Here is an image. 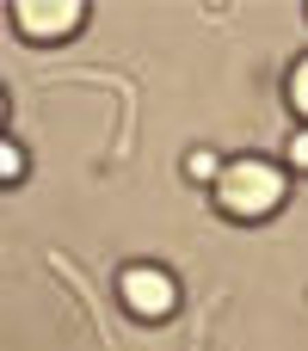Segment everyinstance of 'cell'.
I'll list each match as a JSON object with an SVG mask.
<instances>
[{"mask_svg":"<svg viewBox=\"0 0 308 351\" xmlns=\"http://www.w3.org/2000/svg\"><path fill=\"white\" fill-rule=\"evenodd\" d=\"M117 302L136 321H167L179 308V278L167 265H123L117 271Z\"/></svg>","mask_w":308,"mask_h":351,"instance_id":"3957f363","label":"cell"},{"mask_svg":"<svg viewBox=\"0 0 308 351\" xmlns=\"http://www.w3.org/2000/svg\"><path fill=\"white\" fill-rule=\"evenodd\" d=\"M0 123H6V93H0Z\"/></svg>","mask_w":308,"mask_h":351,"instance_id":"ba28073f","label":"cell"},{"mask_svg":"<svg viewBox=\"0 0 308 351\" xmlns=\"http://www.w3.org/2000/svg\"><path fill=\"white\" fill-rule=\"evenodd\" d=\"M6 19L25 43H68L86 25V0H12Z\"/></svg>","mask_w":308,"mask_h":351,"instance_id":"7a4b0ae2","label":"cell"},{"mask_svg":"<svg viewBox=\"0 0 308 351\" xmlns=\"http://www.w3.org/2000/svg\"><path fill=\"white\" fill-rule=\"evenodd\" d=\"M284 197H290V173H284L278 160H265V154H235V160H222L216 185H210V204H216L228 222H265V216L284 210Z\"/></svg>","mask_w":308,"mask_h":351,"instance_id":"6da1fadb","label":"cell"},{"mask_svg":"<svg viewBox=\"0 0 308 351\" xmlns=\"http://www.w3.org/2000/svg\"><path fill=\"white\" fill-rule=\"evenodd\" d=\"M216 173H222V154L216 148H185V179L191 185H216Z\"/></svg>","mask_w":308,"mask_h":351,"instance_id":"5b68a950","label":"cell"},{"mask_svg":"<svg viewBox=\"0 0 308 351\" xmlns=\"http://www.w3.org/2000/svg\"><path fill=\"white\" fill-rule=\"evenodd\" d=\"M290 167H296V173H308V130H296V136L284 142V173H290Z\"/></svg>","mask_w":308,"mask_h":351,"instance_id":"52a82bcc","label":"cell"},{"mask_svg":"<svg viewBox=\"0 0 308 351\" xmlns=\"http://www.w3.org/2000/svg\"><path fill=\"white\" fill-rule=\"evenodd\" d=\"M25 173H31V154L12 136H0V185H25Z\"/></svg>","mask_w":308,"mask_h":351,"instance_id":"8992f818","label":"cell"},{"mask_svg":"<svg viewBox=\"0 0 308 351\" xmlns=\"http://www.w3.org/2000/svg\"><path fill=\"white\" fill-rule=\"evenodd\" d=\"M284 99H290V111L303 117V130H308V49L290 62V74H284Z\"/></svg>","mask_w":308,"mask_h":351,"instance_id":"277c9868","label":"cell"}]
</instances>
